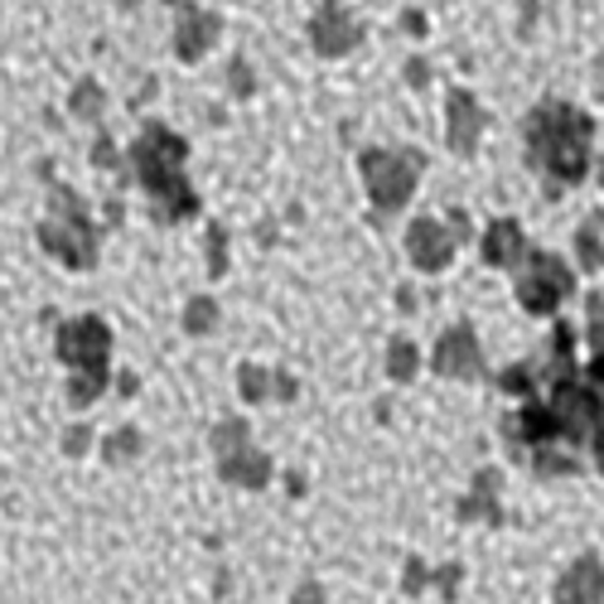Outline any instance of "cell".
<instances>
[{"instance_id":"obj_1","label":"cell","mask_w":604,"mask_h":604,"mask_svg":"<svg viewBox=\"0 0 604 604\" xmlns=\"http://www.w3.org/2000/svg\"><path fill=\"white\" fill-rule=\"evenodd\" d=\"M527 165L547 179V193L575 189L580 179L590 175V141H595V121H590L580 107L561 102V97H547V102L532 107L527 126Z\"/></svg>"},{"instance_id":"obj_2","label":"cell","mask_w":604,"mask_h":604,"mask_svg":"<svg viewBox=\"0 0 604 604\" xmlns=\"http://www.w3.org/2000/svg\"><path fill=\"white\" fill-rule=\"evenodd\" d=\"M184 160H189L184 136H175L160 121H150L136 136V145H131V165H136L145 199H150L160 223H179V217L199 213V193H193L184 179Z\"/></svg>"},{"instance_id":"obj_3","label":"cell","mask_w":604,"mask_h":604,"mask_svg":"<svg viewBox=\"0 0 604 604\" xmlns=\"http://www.w3.org/2000/svg\"><path fill=\"white\" fill-rule=\"evenodd\" d=\"M54 348H58V358L72 368L68 402L78 411L92 406L97 396L107 392V382H112V372H107V362H112V329H107L97 314H78V320L58 324Z\"/></svg>"},{"instance_id":"obj_4","label":"cell","mask_w":604,"mask_h":604,"mask_svg":"<svg viewBox=\"0 0 604 604\" xmlns=\"http://www.w3.org/2000/svg\"><path fill=\"white\" fill-rule=\"evenodd\" d=\"M48 199H54V213L40 223V247L54 251L68 271H92L102 251V227L88 217V203L64 184L48 189Z\"/></svg>"},{"instance_id":"obj_5","label":"cell","mask_w":604,"mask_h":604,"mask_svg":"<svg viewBox=\"0 0 604 604\" xmlns=\"http://www.w3.org/2000/svg\"><path fill=\"white\" fill-rule=\"evenodd\" d=\"M358 169H362V179H368L372 209L396 213V209H406V199L416 193V179H421V169H426V155L411 150V145H396V150H362Z\"/></svg>"},{"instance_id":"obj_6","label":"cell","mask_w":604,"mask_h":604,"mask_svg":"<svg viewBox=\"0 0 604 604\" xmlns=\"http://www.w3.org/2000/svg\"><path fill=\"white\" fill-rule=\"evenodd\" d=\"M566 295H575V271L551 251H527V266L517 271V305L527 314H556Z\"/></svg>"},{"instance_id":"obj_7","label":"cell","mask_w":604,"mask_h":604,"mask_svg":"<svg viewBox=\"0 0 604 604\" xmlns=\"http://www.w3.org/2000/svg\"><path fill=\"white\" fill-rule=\"evenodd\" d=\"M310 44H314V54H324V58H344L362 44V24H358L354 10L324 0V5H314V15H310Z\"/></svg>"},{"instance_id":"obj_8","label":"cell","mask_w":604,"mask_h":604,"mask_svg":"<svg viewBox=\"0 0 604 604\" xmlns=\"http://www.w3.org/2000/svg\"><path fill=\"white\" fill-rule=\"evenodd\" d=\"M430 368L440 372V378H459V382H474V378H483L479 334L469 329V324H450V329L440 334V344H435Z\"/></svg>"},{"instance_id":"obj_9","label":"cell","mask_w":604,"mask_h":604,"mask_svg":"<svg viewBox=\"0 0 604 604\" xmlns=\"http://www.w3.org/2000/svg\"><path fill=\"white\" fill-rule=\"evenodd\" d=\"M217 34H223V15L209 5H179L175 10V54L184 58V64H199L203 54L217 44Z\"/></svg>"},{"instance_id":"obj_10","label":"cell","mask_w":604,"mask_h":604,"mask_svg":"<svg viewBox=\"0 0 604 604\" xmlns=\"http://www.w3.org/2000/svg\"><path fill=\"white\" fill-rule=\"evenodd\" d=\"M406 257L416 271L440 276L455 257V233L445 223H435V217H416V223L406 227Z\"/></svg>"},{"instance_id":"obj_11","label":"cell","mask_w":604,"mask_h":604,"mask_svg":"<svg viewBox=\"0 0 604 604\" xmlns=\"http://www.w3.org/2000/svg\"><path fill=\"white\" fill-rule=\"evenodd\" d=\"M445 112H450V121H445V141H450L455 155H474L479 150V136H483V107L479 97L469 88H455L450 102H445Z\"/></svg>"},{"instance_id":"obj_12","label":"cell","mask_w":604,"mask_h":604,"mask_svg":"<svg viewBox=\"0 0 604 604\" xmlns=\"http://www.w3.org/2000/svg\"><path fill=\"white\" fill-rule=\"evenodd\" d=\"M479 251H483V261H489L493 271H513V266L527 261L532 247H527V233H523V223H517V217H499V223H489Z\"/></svg>"},{"instance_id":"obj_13","label":"cell","mask_w":604,"mask_h":604,"mask_svg":"<svg viewBox=\"0 0 604 604\" xmlns=\"http://www.w3.org/2000/svg\"><path fill=\"white\" fill-rule=\"evenodd\" d=\"M556 604H604V566L600 556H580V561L556 580Z\"/></svg>"},{"instance_id":"obj_14","label":"cell","mask_w":604,"mask_h":604,"mask_svg":"<svg viewBox=\"0 0 604 604\" xmlns=\"http://www.w3.org/2000/svg\"><path fill=\"white\" fill-rule=\"evenodd\" d=\"M499 489H503V474H499V469H479V474H474V489H469V499L459 503V523H474V517L503 523Z\"/></svg>"},{"instance_id":"obj_15","label":"cell","mask_w":604,"mask_h":604,"mask_svg":"<svg viewBox=\"0 0 604 604\" xmlns=\"http://www.w3.org/2000/svg\"><path fill=\"white\" fill-rule=\"evenodd\" d=\"M217 474H223L227 483H237V489H266L271 483V459H266L261 450H237V455H227V459H217Z\"/></svg>"},{"instance_id":"obj_16","label":"cell","mask_w":604,"mask_h":604,"mask_svg":"<svg viewBox=\"0 0 604 604\" xmlns=\"http://www.w3.org/2000/svg\"><path fill=\"white\" fill-rule=\"evenodd\" d=\"M604 213H595L590 217L585 227H580L575 233V257H580V266H585V271H600L604 266Z\"/></svg>"},{"instance_id":"obj_17","label":"cell","mask_w":604,"mask_h":604,"mask_svg":"<svg viewBox=\"0 0 604 604\" xmlns=\"http://www.w3.org/2000/svg\"><path fill=\"white\" fill-rule=\"evenodd\" d=\"M68 107H72V116H82V121H97L107 112V92H102V82L97 78H82V82H72V92H68Z\"/></svg>"},{"instance_id":"obj_18","label":"cell","mask_w":604,"mask_h":604,"mask_svg":"<svg viewBox=\"0 0 604 604\" xmlns=\"http://www.w3.org/2000/svg\"><path fill=\"white\" fill-rule=\"evenodd\" d=\"M237 392H242V402H266V396H276V372H266L257 368V362H242L237 368Z\"/></svg>"},{"instance_id":"obj_19","label":"cell","mask_w":604,"mask_h":604,"mask_svg":"<svg viewBox=\"0 0 604 604\" xmlns=\"http://www.w3.org/2000/svg\"><path fill=\"white\" fill-rule=\"evenodd\" d=\"M416 368H421L416 344H411V338H392V344H387V378L411 382V378H416Z\"/></svg>"},{"instance_id":"obj_20","label":"cell","mask_w":604,"mask_h":604,"mask_svg":"<svg viewBox=\"0 0 604 604\" xmlns=\"http://www.w3.org/2000/svg\"><path fill=\"white\" fill-rule=\"evenodd\" d=\"M145 450V435L136 430V426H121V430H112L102 440V455H107V465H126V459H136Z\"/></svg>"},{"instance_id":"obj_21","label":"cell","mask_w":604,"mask_h":604,"mask_svg":"<svg viewBox=\"0 0 604 604\" xmlns=\"http://www.w3.org/2000/svg\"><path fill=\"white\" fill-rule=\"evenodd\" d=\"M213 450H217V459L247 450V421H233V416L217 421V426H213Z\"/></svg>"},{"instance_id":"obj_22","label":"cell","mask_w":604,"mask_h":604,"mask_svg":"<svg viewBox=\"0 0 604 604\" xmlns=\"http://www.w3.org/2000/svg\"><path fill=\"white\" fill-rule=\"evenodd\" d=\"M213 324H217V300H209V295L189 300V310H184V334H213Z\"/></svg>"},{"instance_id":"obj_23","label":"cell","mask_w":604,"mask_h":604,"mask_svg":"<svg viewBox=\"0 0 604 604\" xmlns=\"http://www.w3.org/2000/svg\"><path fill=\"white\" fill-rule=\"evenodd\" d=\"M227 271V227H209V276Z\"/></svg>"},{"instance_id":"obj_24","label":"cell","mask_w":604,"mask_h":604,"mask_svg":"<svg viewBox=\"0 0 604 604\" xmlns=\"http://www.w3.org/2000/svg\"><path fill=\"white\" fill-rule=\"evenodd\" d=\"M532 378H537V368H527V362H517V368L499 372V387H503V392H532V387H537Z\"/></svg>"},{"instance_id":"obj_25","label":"cell","mask_w":604,"mask_h":604,"mask_svg":"<svg viewBox=\"0 0 604 604\" xmlns=\"http://www.w3.org/2000/svg\"><path fill=\"white\" fill-rule=\"evenodd\" d=\"M532 469H537V474H575V459L551 455V450H537V459H532Z\"/></svg>"},{"instance_id":"obj_26","label":"cell","mask_w":604,"mask_h":604,"mask_svg":"<svg viewBox=\"0 0 604 604\" xmlns=\"http://www.w3.org/2000/svg\"><path fill=\"white\" fill-rule=\"evenodd\" d=\"M426 585H430V571H426V566H421V561H406V580H402L406 595H421Z\"/></svg>"},{"instance_id":"obj_27","label":"cell","mask_w":604,"mask_h":604,"mask_svg":"<svg viewBox=\"0 0 604 604\" xmlns=\"http://www.w3.org/2000/svg\"><path fill=\"white\" fill-rule=\"evenodd\" d=\"M116 145H112V136H97V145H92V165L97 169H116Z\"/></svg>"},{"instance_id":"obj_28","label":"cell","mask_w":604,"mask_h":604,"mask_svg":"<svg viewBox=\"0 0 604 604\" xmlns=\"http://www.w3.org/2000/svg\"><path fill=\"white\" fill-rule=\"evenodd\" d=\"M88 440H92V430H88V426H72V430L64 435V455L78 459L82 450H88Z\"/></svg>"},{"instance_id":"obj_29","label":"cell","mask_w":604,"mask_h":604,"mask_svg":"<svg viewBox=\"0 0 604 604\" xmlns=\"http://www.w3.org/2000/svg\"><path fill=\"white\" fill-rule=\"evenodd\" d=\"M290 604H324V585H320V580H305V585L290 595Z\"/></svg>"},{"instance_id":"obj_30","label":"cell","mask_w":604,"mask_h":604,"mask_svg":"<svg viewBox=\"0 0 604 604\" xmlns=\"http://www.w3.org/2000/svg\"><path fill=\"white\" fill-rule=\"evenodd\" d=\"M406 82H411V88H426V82H430V64H426V58H411V64H406Z\"/></svg>"},{"instance_id":"obj_31","label":"cell","mask_w":604,"mask_h":604,"mask_svg":"<svg viewBox=\"0 0 604 604\" xmlns=\"http://www.w3.org/2000/svg\"><path fill=\"white\" fill-rule=\"evenodd\" d=\"M585 382L595 387V392L604 387V348H595V358H590V372H585Z\"/></svg>"},{"instance_id":"obj_32","label":"cell","mask_w":604,"mask_h":604,"mask_svg":"<svg viewBox=\"0 0 604 604\" xmlns=\"http://www.w3.org/2000/svg\"><path fill=\"white\" fill-rule=\"evenodd\" d=\"M590 450H595V469L604 474V411H600V426H595V435H590Z\"/></svg>"},{"instance_id":"obj_33","label":"cell","mask_w":604,"mask_h":604,"mask_svg":"<svg viewBox=\"0 0 604 604\" xmlns=\"http://www.w3.org/2000/svg\"><path fill=\"white\" fill-rule=\"evenodd\" d=\"M247 72H251V68H247V58H237V64H233V88H237L242 97L251 92V78H247Z\"/></svg>"},{"instance_id":"obj_34","label":"cell","mask_w":604,"mask_h":604,"mask_svg":"<svg viewBox=\"0 0 604 604\" xmlns=\"http://www.w3.org/2000/svg\"><path fill=\"white\" fill-rule=\"evenodd\" d=\"M276 396H281V402L295 396V378H290V372H276Z\"/></svg>"},{"instance_id":"obj_35","label":"cell","mask_w":604,"mask_h":604,"mask_svg":"<svg viewBox=\"0 0 604 604\" xmlns=\"http://www.w3.org/2000/svg\"><path fill=\"white\" fill-rule=\"evenodd\" d=\"M402 24L411 34H426V15H421V10H402Z\"/></svg>"},{"instance_id":"obj_36","label":"cell","mask_w":604,"mask_h":604,"mask_svg":"<svg viewBox=\"0 0 604 604\" xmlns=\"http://www.w3.org/2000/svg\"><path fill=\"white\" fill-rule=\"evenodd\" d=\"M396 305H402V310L411 314V310H416V290H411V286H402V290H396Z\"/></svg>"},{"instance_id":"obj_37","label":"cell","mask_w":604,"mask_h":604,"mask_svg":"<svg viewBox=\"0 0 604 604\" xmlns=\"http://www.w3.org/2000/svg\"><path fill=\"white\" fill-rule=\"evenodd\" d=\"M595 92H600V102H604V58H600V68H595Z\"/></svg>"},{"instance_id":"obj_38","label":"cell","mask_w":604,"mask_h":604,"mask_svg":"<svg viewBox=\"0 0 604 604\" xmlns=\"http://www.w3.org/2000/svg\"><path fill=\"white\" fill-rule=\"evenodd\" d=\"M600 179H604V165H600Z\"/></svg>"}]
</instances>
